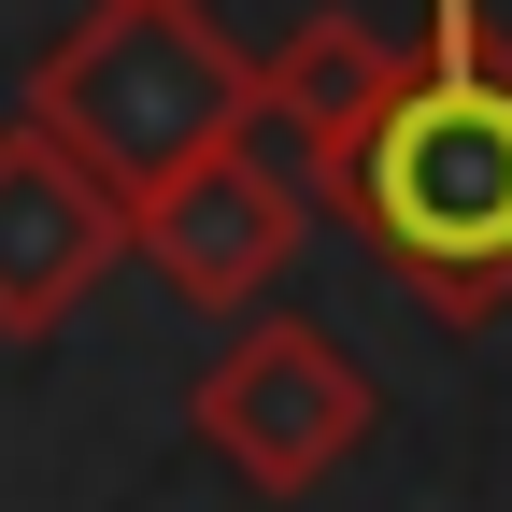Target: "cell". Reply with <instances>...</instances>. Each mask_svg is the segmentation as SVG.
Masks as SVG:
<instances>
[{
  "instance_id": "6da1fadb",
  "label": "cell",
  "mask_w": 512,
  "mask_h": 512,
  "mask_svg": "<svg viewBox=\"0 0 512 512\" xmlns=\"http://www.w3.org/2000/svg\"><path fill=\"white\" fill-rule=\"evenodd\" d=\"M342 185L427 285L484 299L512 271V57L484 43V0H441L427 72L370 100V128L342 143Z\"/></svg>"
},
{
  "instance_id": "7a4b0ae2",
  "label": "cell",
  "mask_w": 512,
  "mask_h": 512,
  "mask_svg": "<svg viewBox=\"0 0 512 512\" xmlns=\"http://www.w3.org/2000/svg\"><path fill=\"white\" fill-rule=\"evenodd\" d=\"M43 114L72 128V157H114V171L171 185L185 157L228 143L242 72H228V43L185 15V0H114V15L43 72Z\"/></svg>"
},
{
  "instance_id": "3957f363",
  "label": "cell",
  "mask_w": 512,
  "mask_h": 512,
  "mask_svg": "<svg viewBox=\"0 0 512 512\" xmlns=\"http://www.w3.org/2000/svg\"><path fill=\"white\" fill-rule=\"evenodd\" d=\"M285 242H299V200H285L256 157H228V143L157 185V256H171L185 285H242V271H271Z\"/></svg>"
},
{
  "instance_id": "277c9868",
  "label": "cell",
  "mask_w": 512,
  "mask_h": 512,
  "mask_svg": "<svg viewBox=\"0 0 512 512\" xmlns=\"http://www.w3.org/2000/svg\"><path fill=\"white\" fill-rule=\"evenodd\" d=\"M100 256V200H86V171L72 157H43V143H0V299L43 313L57 285H72Z\"/></svg>"
}]
</instances>
